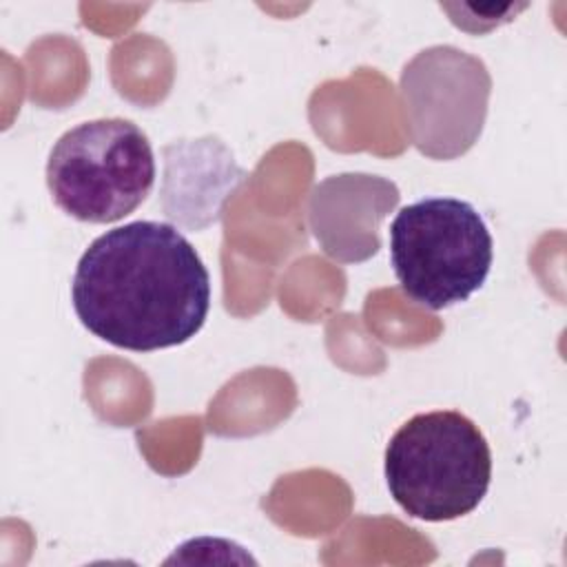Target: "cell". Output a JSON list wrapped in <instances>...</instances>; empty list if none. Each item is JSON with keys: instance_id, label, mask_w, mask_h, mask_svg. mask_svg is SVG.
<instances>
[{"instance_id": "cell-7", "label": "cell", "mask_w": 567, "mask_h": 567, "mask_svg": "<svg viewBox=\"0 0 567 567\" xmlns=\"http://www.w3.org/2000/svg\"><path fill=\"white\" fill-rule=\"evenodd\" d=\"M162 204L173 221L204 228L219 217L221 202L246 177L217 137L175 142L164 148Z\"/></svg>"}, {"instance_id": "cell-2", "label": "cell", "mask_w": 567, "mask_h": 567, "mask_svg": "<svg viewBox=\"0 0 567 567\" xmlns=\"http://www.w3.org/2000/svg\"><path fill=\"white\" fill-rule=\"evenodd\" d=\"M385 481L396 505L427 523L474 512L489 489L492 452L478 425L456 410L414 414L385 447Z\"/></svg>"}, {"instance_id": "cell-4", "label": "cell", "mask_w": 567, "mask_h": 567, "mask_svg": "<svg viewBox=\"0 0 567 567\" xmlns=\"http://www.w3.org/2000/svg\"><path fill=\"white\" fill-rule=\"evenodd\" d=\"M155 184L146 133L124 117H100L69 128L51 148L47 186L60 210L89 224L133 213Z\"/></svg>"}, {"instance_id": "cell-1", "label": "cell", "mask_w": 567, "mask_h": 567, "mask_svg": "<svg viewBox=\"0 0 567 567\" xmlns=\"http://www.w3.org/2000/svg\"><path fill=\"white\" fill-rule=\"evenodd\" d=\"M71 301L102 341L153 352L193 339L210 310V275L171 224L140 219L102 233L78 261Z\"/></svg>"}, {"instance_id": "cell-3", "label": "cell", "mask_w": 567, "mask_h": 567, "mask_svg": "<svg viewBox=\"0 0 567 567\" xmlns=\"http://www.w3.org/2000/svg\"><path fill=\"white\" fill-rule=\"evenodd\" d=\"M494 241L465 199L425 197L403 206L390 224V261L403 292L443 310L470 299L492 268Z\"/></svg>"}, {"instance_id": "cell-5", "label": "cell", "mask_w": 567, "mask_h": 567, "mask_svg": "<svg viewBox=\"0 0 567 567\" xmlns=\"http://www.w3.org/2000/svg\"><path fill=\"white\" fill-rule=\"evenodd\" d=\"M492 80L485 64L454 47L421 51L401 73L414 146L434 159L463 155L481 135Z\"/></svg>"}, {"instance_id": "cell-6", "label": "cell", "mask_w": 567, "mask_h": 567, "mask_svg": "<svg viewBox=\"0 0 567 567\" xmlns=\"http://www.w3.org/2000/svg\"><path fill=\"white\" fill-rule=\"evenodd\" d=\"M394 182L365 175H332L315 186L308 221L323 252L341 264L365 261L381 248L379 226L399 204Z\"/></svg>"}]
</instances>
